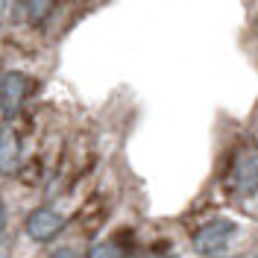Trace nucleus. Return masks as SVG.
Wrapping results in <instances>:
<instances>
[{
    "mask_svg": "<svg viewBox=\"0 0 258 258\" xmlns=\"http://www.w3.org/2000/svg\"><path fill=\"white\" fill-rule=\"evenodd\" d=\"M232 185L241 197L258 191V150L255 147H241L235 153V164H232Z\"/></svg>",
    "mask_w": 258,
    "mask_h": 258,
    "instance_id": "obj_1",
    "label": "nucleus"
},
{
    "mask_svg": "<svg viewBox=\"0 0 258 258\" xmlns=\"http://www.w3.org/2000/svg\"><path fill=\"white\" fill-rule=\"evenodd\" d=\"M232 235H235V223L223 220V217H214L211 223H206L194 235V246L200 252H217V249H223L226 243H229Z\"/></svg>",
    "mask_w": 258,
    "mask_h": 258,
    "instance_id": "obj_2",
    "label": "nucleus"
}]
</instances>
